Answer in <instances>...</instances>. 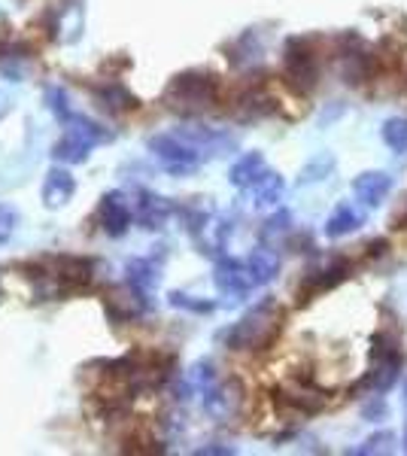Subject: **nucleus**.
I'll return each mask as SVG.
<instances>
[{
  "label": "nucleus",
  "mask_w": 407,
  "mask_h": 456,
  "mask_svg": "<svg viewBox=\"0 0 407 456\" xmlns=\"http://www.w3.org/2000/svg\"><path fill=\"white\" fill-rule=\"evenodd\" d=\"M268 167H265V159L262 152H247L243 159H238L232 165V183L238 189H253V183L262 176Z\"/></svg>",
  "instance_id": "15"
},
{
  "label": "nucleus",
  "mask_w": 407,
  "mask_h": 456,
  "mask_svg": "<svg viewBox=\"0 0 407 456\" xmlns=\"http://www.w3.org/2000/svg\"><path fill=\"white\" fill-rule=\"evenodd\" d=\"M155 281H159V268L152 265V259H134L128 265V286L134 292H140L146 301H150Z\"/></svg>",
  "instance_id": "16"
},
{
  "label": "nucleus",
  "mask_w": 407,
  "mask_h": 456,
  "mask_svg": "<svg viewBox=\"0 0 407 456\" xmlns=\"http://www.w3.org/2000/svg\"><path fill=\"white\" fill-rule=\"evenodd\" d=\"M283 402L289 404V408L301 411V414H316V411L325 408V395L320 393V389H313L310 384H289L283 393Z\"/></svg>",
  "instance_id": "13"
},
{
  "label": "nucleus",
  "mask_w": 407,
  "mask_h": 456,
  "mask_svg": "<svg viewBox=\"0 0 407 456\" xmlns=\"http://www.w3.org/2000/svg\"><path fill=\"white\" fill-rule=\"evenodd\" d=\"M280 195H283V176H280V174L265 171L253 183V198H256L258 208H271V204H277Z\"/></svg>",
  "instance_id": "19"
},
{
  "label": "nucleus",
  "mask_w": 407,
  "mask_h": 456,
  "mask_svg": "<svg viewBox=\"0 0 407 456\" xmlns=\"http://www.w3.org/2000/svg\"><path fill=\"white\" fill-rule=\"evenodd\" d=\"M289 223H292V216H289L286 210H280V213H273V216L268 219V225H265V238H273V234H280V232H286Z\"/></svg>",
  "instance_id": "24"
},
{
  "label": "nucleus",
  "mask_w": 407,
  "mask_h": 456,
  "mask_svg": "<svg viewBox=\"0 0 407 456\" xmlns=\"http://www.w3.org/2000/svg\"><path fill=\"white\" fill-rule=\"evenodd\" d=\"M331 167H335V161H331V159L313 161V165H307V167H305V180H322V174H329Z\"/></svg>",
  "instance_id": "27"
},
{
  "label": "nucleus",
  "mask_w": 407,
  "mask_h": 456,
  "mask_svg": "<svg viewBox=\"0 0 407 456\" xmlns=\"http://www.w3.org/2000/svg\"><path fill=\"white\" fill-rule=\"evenodd\" d=\"M150 150L159 156L161 165L167 167L170 174H191L198 165H201L204 152L198 150L195 143L186 141L183 134H159L150 141Z\"/></svg>",
  "instance_id": "5"
},
{
  "label": "nucleus",
  "mask_w": 407,
  "mask_h": 456,
  "mask_svg": "<svg viewBox=\"0 0 407 456\" xmlns=\"http://www.w3.org/2000/svg\"><path fill=\"white\" fill-rule=\"evenodd\" d=\"M392 432H377V436H371L365 441L362 447H356L359 456H368V453H389L392 451Z\"/></svg>",
  "instance_id": "23"
},
{
  "label": "nucleus",
  "mask_w": 407,
  "mask_h": 456,
  "mask_svg": "<svg viewBox=\"0 0 407 456\" xmlns=\"http://www.w3.org/2000/svg\"><path fill=\"white\" fill-rule=\"evenodd\" d=\"M134 219V210H131V201H122L119 192L107 195L101 204V223H103V232L107 234H122L125 228L131 225Z\"/></svg>",
  "instance_id": "12"
},
{
  "label": "nucleus",
  "mask_w": 407,
  "mask_h": 456,
  "mask_svg": "<svg viewBox=\"0 0 407 456\" xmlns=\"http://www.w3.org/2000/svg\"><path fill=\"white\" fill-rule=\"evenodd\" d=\"M64 125H68V131H64V137L55 143V159H61V161H83L94 146L110 137L107 128H101L98 122L83 119V116H73V119Z\"/></svg>",
  "instance_id": "4"
},
{
  "label": "nucleus",
  "mask_w": 407,
  "mask_h": 456,
  "mask_svg": "<svg viewBox=\"0 0 407 456\" xmlns=\"http://www.w3.org/2000/svg\"><path fill=\"white\" fill-rule=\"evenodd\" d=\"M131 210H134V219L143 228H161L167 223L170 216V201L161 195H152V192H137L134 201H131Z\"/></svg>",
  "instance_id": "10"
},
{
  "label": "nucleus",
  "mask_w": 407,
  "mask_h": 456,
  "mask_svg": "<svg viewBox=\"0 0 407 456\" xmlns=\"http://www.w3.org/2000/svg\"><path fill=\"white\" fill-rule=\"evenodd\" d=\"M380 137L392 152H407V116H392L383 122Z\"/></svg>",
  "instance_id": "21"
},
{
  "label": "nucleus",
  "mask_w": 407,
  "mask_h": 456,
  "mask_svg": "<svg viewBox=\"0 0 407 456\" xmlns=\"http://www.w3.org/2000/svg\"><path fill=\"white\" fill-rule=\"evenodd\" d=\"M12 228H16V213H12L10 208H0V244L10 240Z\"/></svg>",
  "instance_id": "26"
},
{
  "label": "nucleus",
  "mask_w": 407,
  "mask_h": 456,
  "mask_svg": "<svg viewBox=\"0 0 407 456\" xmlns=\"http://www.w3.org/2000/svg\"><path fill=\"white\" fill-rule=\"evenodd\" d=\"M201 453H234L232 447H204Z\"/></svg>",
  "instance_id": "28"
},
{
  "label": "nucleus",
  "mask_w": 407,
  "mask_h": 456,
  "mask_svg": "<svg viewBox=\"0 0 407 456\" xmlns=\"http://www.w3.org/2000/svg\"><path fill=\"white\" fill-rule=\"evenodd\" d=\"M398 371H402L398 341L392 335H377L374 338V365L365 378V387H371L374 393H387V389L398 380Z\"/></svg>",
  "instance_id": "6"
},
{
  "label": "nucleus",
  "mask_w": 407,
  "mask_h": 456,
  "mask_svg": "<svg viewBox=\"0 0 407 456\" xmlns=\"http://www.w3.org/2000/svg\"><path fill=\"white\" fill-rule=\"evenodd\" d=\"M404 404H407V380H404Z\"/></svg>",
  "instance_id": "29"
},
{
  "label": "nucleus",
  "mask_w": 407,
  "mask_h": 456,
  "mask_svg": "<svg viewBox=\"0 0 407 456\" xmlns=\"http://www.w3.org/2000/svg\"><path fill=\"white\" fill-rule=\"evenodd\" d=\"M346 274H350V262L335 259L331 265H325V268L313 271V274L307 277L305 286H301V298L316 296V292H329V289H335L338 283H344V281H346Z\"/></svg>",
  "instance_id": "11"
},
{
  "label": "nucleus",
  "mask_w": 407,
  "mask_h": 456,
  "mask_svg": "<svg viewBox=\"0 0 407 456\" xmlns=\"http://www.w3.org/2000/svg\"><path fill=\"white\" fill-rule=\"evenodd\" d=\"M219 98V79L213 73H180L174 83L167 86L165 101L176 113H201V110L213 107Z\"/></svg>",
  "instance_id": "2"
},
{
  "label": "nucleus",
  "mask_w": 407,
  "mask_h": 456,
  "mask_svg": "<svg viewBox=\"0 0 407 456\" xmlns=\"http://www.w3.org/2000/svg\"><path fill=\"white\" fill-rule=\"evenodd\" d=\"M338 43H340V68H344V79L350 86L365 83V79L374 73V58L365 49V43H362L356 34H344Z\"/></svg>",
  "instance_id": "7"
},
{
  "label": "nucleus",
  "mask_w": 407,
  "mask_h": 456,
  "mask_svg": "<svg viewBox=\"0 0 407 456\" xmlns=\"http://www.w3.org/2000/svg\"><path fill=\"white\" fill-rule=\"evenodd\" d=\"M362 223H365V216H362L356 208L340 204V208L325 219V234H329V238H346V234H353L356 228H362Z\"/></svg>",
  "instance_id": "14"
},
{
  "label": "nucleus",
  "mask_w": 407,
  "mask_h": 456,
  "mask_svg": "<svg viewBox=\"0 0 407 456\" xmlns=\"http://www.w3.org/2000/svg\"><path fill=\"white\" fill-rule=\"evenodd\" d=\"M283 77L292 92L307 94L320 77V58H316L313 40L307 37H292L283 49Z\"/></svg>",
  "instance_id": "3"
},
{
  "label": "nucleus",
  "mask_w": 407,
  "mask_h": 456,
  "mask_svg": "<svg viewBox=\"0 0 407 456\" xmlns=\"http://www.w3.org/2000/svg\"><path fill=\"white\" fill-rule=\"evenodd\" d=\"M280 326H283V311H280L271 298H265L262 305H256L253 311L225 335V341L232 350H265L277 341Z\"/></svg>",
  "instance_id": "1"
},
{
  "label": "nucleus",
  "mask_w": 407,
  "mask_h": 456,
  "mask_svg": "<svg viewBox=\"0 0 407 456\" xmlns=\"http://www.w3.org/2000/svg\"><path fill=\"white\" fill-rule=\"evenodd\" d=\"M46 101H49V110H52V113H55L61 122H70L73 116H77V113L70 110L68 94H64L61 88H49V92H46Z\"/></svg>",
  "instance_id": "22"
},
{
  "label": "nucleus",
  "mask_w": 407,
  "mask_h": 456,
  "mask_svg": "<svg viewBox=\"0 0 407 456\" xmlns=\"http://www.w3.org/2000/svg\"><path fill=\"white\" fill-rule=\"evenodd\" d=\"M404 219H407V213H404Z\"/></svg>",
  "instance_id": "31"
},
{
  "label": "nucleus",
  "mask_w": 407,
  "mask_h": 456,
  "mask_svg": "<svg viewBox=\"0 0 407 456\" xmlns=\"http://www.w3.org/2000/svg\"><path fill=\"white\" fill-rule=\"evenodd\" d=\"M247 268H249V274H253V283L265 286V283H271L273 277H277L280 259L273 253H268V249H256V253L247 259Z\"/></svg>",
  "instance_id": "18"
},
{
  "label": "nucleus",
  "mask_w": 407,
  "mask_h": 456,
  "mask_svg": "<svg viewBox=\"0 0 407 456\" xmlns=\"http://www.w3.org/2000/svg\"><path fill=\"white\" fill-rule=\"evenodd\" d=\"M98 101H103V107L113 110V113H122V110H131V107L137 104L134 94H131L128 88L119 86V83L101 86V88H98Z\"/></svg>",
  "instance_id": "20"
},
{
  "label": "nucleus",
  "mask_w": 407,
  "mask_h": 456,
  "mask_svg": "<svg viewBox=\"0 0 407 456\" xmlns=\"http://www.w3.org/2000/svg\"><path fill=\"white\" fill-rule=\"evenodd\" d=\"M216 286L228 296H247L249 289H256L253 283V274H249L247 262H238V259H222L216 265Z\"/></svg>",
  "instance_id": "9"
},
{
  "label": "nucleus",
  "mask_w": 407,
  "mask_h": 456,
  "mask_svg": "<svg viewBox=\"0 0 407 456\" xmlns=\"http://www.w3.org/2000/svg\"><path fill=\"white\" fill-rule=\"evenodd\" d=\"M392 192V176L387 171H365L353 180V195L356 201H362L365 208H377L383 204Z\"/></svg>",
  "instance_id": "8"
},
{
  "label": "nucleus",
  "mask_w": 407,
  "mask_h": 456,
  "mask_svg": "<svg viewBox=\"0 0 407 456\" xmlns=\"http://www.w3.org/2000/svg\"><path fill=\"white\" fill-rule=\"evenodd\" d=\"M170 301H174V307H186V311H195V314H207L213 307L210 301H195L191 296H180V292H176Z\"/></svg>",
  "instance_id": "25"
},
{
  "label": "nucleus",
  "mask_w": 407,
  "mask_h": 456,
  "mask_svg": "<svg viewBox=\"0 0 407 456\" xmlns=\"http://www.w3.org/2000/svg\"><path fill=\"white\" fill-rule=\"evenodd\" d=\"M404 451H407V429H404Z\"/></svg>",
  "instance_id": "30"
},
{
  "label": "nucleus",
  "mask_w": 407,
  "mask_h": 456,
  "mask_svg": "<svg viewBox=\"0 0 407 456\" xmlns=\"http://www.w3.org/2000/svg\"><path fill=\"white\" fill-rule=\"evenodd\" d=\"M73 195V176L68 171H52L46 176V186H43V201L49 208H58V204L70 201Z\"/></svg>",
  "instance_id": "17"
}]
</instances>
